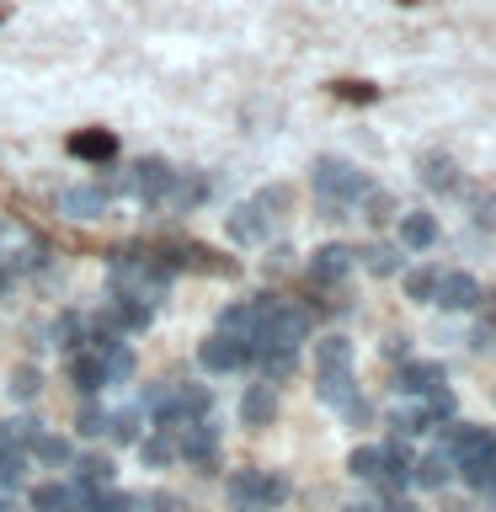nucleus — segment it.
I'll return each instance as SVG.
<instances>
[{"instance_id":"f257e3e1","label":"nucleus","mask_w":496,"mask_h":512,"mask_svg":"<svg viewBox=\"0 0 496 512\" xmlns=\"http://www.w3.org/2000/svg\"><path fill=\"white\" fill-rule=\"evenodd\" d=\"M107 272H112V294H128V299H139V304H155L166 299V288H171V278L176 272L155 256V246H128V251H112V262H107Z\"/></svg>"},{"instance_id":"f03ea898","label":"nucleus","mask_w":496,"mask_h":512,"mask_svg":"<svg viewBox=\"0 0 496 512\" xmlns=\"http://www.w3.org/2000/svg\"><path fill=\"white\" fill-rule=\"evenodd\" d=\"M374 187L358 166H347V160H336V155H320L315 160V198L320 208H326V219H342L352 203H363V192Z\"/></svg>"},{"instance_id":"7ed1b4c3","label":"nucleus","mask_w":496,"mask_h":512,"mask_svg":"<svg viewBox=\"0 0 496 512\" xmlns=\"http://www.w3.org/2000/svg\"><path fill=\"white\" fill-rule=\"evenodd\" d=\"M155 256L166 262L171 272H208V278H235V256H219L198 246V240H166V246H155Z\"/></svg>"},{"instance_id":"20e7f679","label":"nucleus","mask_w":496,"mask_h":512,"mask_svg":"<svg viewBox=\"0 0 496 512\" xmlns=\"http://www.w3.org/2000/svg\"><path fill=\"white\" fill-rule=\"evenodd\" d=\"M230 496L240 507H278V502H288V480L283 475H272V470H235L230 475Z\"/></svg>"},{"instance_id":"39448f33","label":"nucleus","mask_w":496,"mask_h":512,"mask_svg":"<svg viewBox=\"0 0 496 512\" xmlns=\"http://www.w3.org/2000/svg\"><path fill=\"white\" fill-rule=\"evenodd\" d=\"M251 352H256L251 336L214 331V336H208V342L198 347V363L208 368V374H235V368H246V363H251Z\"/></svg>"},{"instance_id":"423d86ee","label":"nucleus","mask_w":496,"mask_h":512,"mask_svg":"<svg viewBox=\"0 0 496 512\" xmlns=\"http://www.w3.org/2000/svg\"><path fill=\"white\" fill-rule=\"evenodd\" d=\"M176 454H182L187 464H198V470H214V459H219V427L208 422V416L182 422V432H176Z\"/></svg>"},{"instance_id":"0eeeda50","label":"nucleus","mask_w":496,"mask_h":512,"mask_svg":"<svg viewBox=\"0 0 496 512\" xmlns=\"http://www.w3.org/2000/svg\"><path fill=\"white\" fill-rule=\"evenodd\" d=\"M166 187H171V166L160 155H144L134 171H128V192L134 198H144L150 208H160V198H166Z\"/></svg>"},{"instance_id":"6e6552de","label":"nucleus","mask_w":496,"mask_h":512,"mask_svg":"<svg viewBox=\"0 0 496 512\" xmlns=\"http://www.w3.org/2000/svg\"><path fill=\"white\" fill-rule=\"evenodd\" d=\"M150 304H139V299H128V294H107V304H102V310H96V320H107V326L112 331H144V326H150Z\"/></svg>"},{"instance_id":"1a4fd4ad","label":"nucleus","mask_w":496,"mask_h":512,"mask_svg":"<svg viewBox=\"0 0 496 512\" xmlns=\"http://www.w3.org/2000/svg\"><path fill=\"white\" fill-rule=\"evenodd\" d=\"M352 246H320L315 256H310V288H336L352 272Z\"/></svg>"},{"instance_id":"9d476101","label":"nucleus","mask_w":496,"mask_h":512,"mask_svg":"<svg viewBox=\"0 0 496 512\" xmlns=\"http://www.w3.org/2000/svg\"><path fill=\"white\" fill-rule=\"evenodd\" d=\"M480 294H486V288H480L470 272H443L438 278V294H432V304H443V310H464L470 315L475 304H480Z\"/></svg>"},{"instance_id":"9b49d317","label":"nucleus","mask_w":496,"mask_h":512,"mask_svg":"<svg viewBox=\"0 0 496 512\" xmlns=\"http://www.w3.org/2000/svg\"><path fill=\"white\" fill-rule=\"evenodd\" d=\"M64 150L75 160H86V166H107V160L118 155V134H107V128H80V134H70Z\"/></svg>"},{"instance_id":"f8f14e48","label":"nucleus","mask_w":496,"mask_h":512,"mask_svg":"<svg viewBox=\"0 0 496 512\" xmlns=\"http://www.w3.org/2000/svg\"><path fill=\"white\" fill-rule=\"evenodd\" d=\"M267 224H272V214L256 198L230 208V240H235V246H256V240H267Z\"/></svg>"},{"instance_id":"ddd939ff","label":"nucleus","mask_w":496,"mask_h":512,"mask_svg":"<svg viewBox=\"0 0 496 512\" xmlns=\"http://www.w3.org/2000/svg\"><path fill=\"white\" fill-rule=\"evenodd\" d=\"M272 416H278V384L262 379V384H251V390L240 395V422L246 427H272Z\"/></svg>"},{"instance_id":"4468645a","label":"nucleus","mask_w":496,"mask_h":512,"mask_svg":"<svg viewBox=\"0 0 496 512\" xmlns=\"http://www.w3.org/2000/svg\"><path fill=\"white\" fill-rule=\"evenodd\" d=\"M70 384H75L80 395H102V390H107L102 352H96V347H80V352H70Z\"/></svg>"},{"instance_id":"2eb2a0df","label":"nucleus","mask_w":496,"mask_h":512,"mask_svg":"<svg viewBox=\"0 0 496 512\" xmlns=\"http://www.w3.org/2000/svg\"><path fill=\"white\" fill-rule=\"evenodd\" d=\"M315 395L326 400V406H336V411H347L352 400H363V395H358V384H352V368H320Z\"/></svg>"},{"instance_id":"dca6fc26","label":"nucleus","mask_w":496,"mask_h":512,"mask_svg":"<svg viewBox=\"0 0 496 512\" xmlns=\"http://www.w3.org/2000/svg\"><path fill=\"white\" fill-rule=\"evenodd\" d=\"M203 198H208V182H203V176L171 171V187H166V198H160V208H171V214H187V208H198Z\"/></svg>"},{"instance_id":"f3484780","label":"nucleus","mask_w":496,"mask_h":512,"mask_svg":"<svg viewBox=\"0 0 496 512\" xmlns=\"http://www.w3.org/2000/svg\"><path fill=\"white\" fill-rule=\"evenodd\" d=\"M416 176H422V187H427V192H459V187H464V182H459V166H454V160H448L443 150L422 155Z\"/></svg>"},{"instance_id":"a211bd4d","label":"nucleus","mask_w":496,"mask_h":512,"mask_svg":"<svg viewBox=\"0 0 496 512\" xmlns=\"http://www.w3.org/2000/svg\"><path fill=\"white\" fill-rule=\"evenodd\" d=\"M59 214H70V219L107 214V192L102 187H70V192H59Z\"/></svg>"},{"instance_id":"6ab92c4d","label":"nucleus","mask_w":496,"mask_h":512,"mask_svg":"<svg viewBox=\"0 0 496 512\" xmlns=\"http://www.w3.org/2000/svg\"><path fill=\"white\" fill-rule=\"evenodd\" d=\"M448 475H454V459H448V454H422V459H411V486H422V491H443Z\"/></svg>"},{"instance_id":"aec40b11","label":"nucleus","mask_w":496,"mask_h":512,"mask_svg":"<svg viewBox=\"0 0 496 512\" xmlns=\"http://www.w3.org/2000/svg\"><path fill=\"white\" fill-rule=\"evenodd\" d=\"M438 384H443V363H406L395 374V390H406L416 400H422L427 390H438Z\"/></svg>"},{"instance_id":"412c9836","label":"nucleus","mask_w":496,"mask_h":512,"mask_svg":"<svg viewBox=\"0 0 496 512\" xmlns=\"http://www.w3.org/2000/svg\"><path fill=\"white\" fill-rule=\"evenodd\" d=\"M75 491H80V502H86V496L91 491H102V486H112V475H118V470H112V459L107 454H86V459H80L75 464Z\"/></svg>"},{"instance_id":"4be33fe9","label":"nucleus","mask_w":496,"mask_h":512,"mask_svg":"<svg viewBox=\"0 0 496 512\" xmlns=\"http://www.w3.org/2000/svg\"><path fill=\"white\" fill-rule=\"evenodd\" d=\"M400 246H411V251L438 246V219H432V214H406V219H400Z\"/></svg>"},{"instance_id":"5701e85b","label":"nucleus","mask_w":496,"mask_h":512,"mask_svg":"<svg viewBox=\"0 0 496 512\" xmlns=\"http://www.w3.org/2000/svg\"><path fill=\"white\" fill-rule=\"evenodd\" d=\"M251 363L262 368L272 384H278V379H288V374L299 368V352H294V347H256V358H251Z\"/></svg>"},{"instance_id":"b1692460","label":"nucleus","mask_w":496,"mask_h":512,"mask_svg":"<svg viewBox=\"0 0 496 512\" xmlns=\"http://www.w3.org/2000/svg\"><path fill=\"white\" fill-rule=\"evenodd\" d=\"M54 342L64 352H80V347H91V326H86V315H75V310H64L54 320Z\"/></svg>"},{"instance_id":"393cba45","label":"nucleus","mask_w":496,"mask_h":512,"mask_svg":"<svg viewBox=\"0 0 496 512\" xmlns=\"http://www.w3.org/2000/svg\"><path fill=\"white\" fill-rule=\"evenodd\" d=\"M32 507H38V512H75V507H80V491H75V486H59V480H48V486L32 491Z\"/></svg>"},{"instance_id":"a878e982","label":"nucleus","mask_w":496,"mask_h":512,"mask_svg":"<svg viewBox=\"0 0 496 512\" xmlns=\"http://www.w3.org/2000/svg\"><path fill=\"white\" fill-rule=\"evenodd\" d=\"M139 459L155 464V470H160V464H171L176 459V427H155L150 438H139Z\"/></svg>"},{"instance_id":"bb28decb","label":"nucleus","mask_w":496,"mask_h":512,"mask_svg":"<svg viewBox=\"0 0 496 512\" xmlns=\"http://www.w3.org/2000/svg\"><path fill=\"white\" fill-rule=\"evenodd\" d=\"M27 459H43V464H70V459H75V448H70V438H54V432H43V427H38V438L27 443Z\"/></svg>"},{"instance_id":"cd10ccee","label":"nucleus","mask_w":496,"mask_h":512,"mask_svg":"<svg viewBox=\"0 0 496 512\" xmlns=\"http://www.w3.org/2000/svg\"><path fill=\"white\" fill-rule=\"evenodd\" d=\"M459 475H464V486H470V491H496V448H491V454L464 459Z\"/></svg>"},{"instance_id":"c85d7f7f","label":"nucleus","mask_w":496,"mask_h":512,"mask_svg":"<svg viewBox=\"0 0 496 512\" xmlns=\"http://www.w3.org/2000/svg\"><path fill=\"white\" fill-rule=\"evenodd\" d=\"M358 256H363V267L374 272V278H395V272H400V251H395V246H384V240L363 246Z\"/></svg>"},{"instance_id":"c756f323","label":"nucleus","mask_w":496,"mask_h":512,"mask_svg":"<svg viewBox=\"0 0 496 512\" xmlns=\"http://www.w3.org/2000/svg\"><path fill=\"white\" fill-rule=\"evenodd\" d=\"M315 363L320 368H352V342H347V336H320V342H315Z\"/></svg>"},{"instance_id":"7c9ffc66","label":"nucleus","mask_w":496,"mask_h":512,"mask_svg":"<svg viewBox=\"0 0 496 512\" xmlns=\"http://www.w3.org/2000/svg\"><path fill=\"white\" fill-rule=\"evenodd\" d=\"M102 352V368H107V384H123L128 374H134V352H128L123 342H107V347H96Z\"/></svg>"},{"instance_id":"2f4dec72","label":"nucleus","mask_w":496,"mask_h":512,"mask_svg":"<svg viewBox=\"0 0 496 512\" xmlns=\"http://www.w3.org/2000/svg\"><path fill=\"white\" fill-rule=\"evenodd\" d=\"M438 278H443L438 267H416V272H406V294H411L416 304H432V294H438Z\"/></svg>"},{"instance_id":"473e14b6","label":"nucleus","mask_w":496,"mask_h":512,"mask_svg":"<svg viewBox=\"0 0 496 512\" xmlns=\"http://www.w3.org/2000/svg\"><path fill=\"white\" fill-rule=\"evenodd\" d=\"M379 464H384V448H374V443H363V448H352V454H347V470L358 480H374Z\"/></svg>"},{"instance_id":"72a5a7b5","label":"nucleus","mask_w":496,"mask_h":512,"mask_svg":"<svg viewBox=\"0 0 496 512\" xmlns=\"http://www.w3.org/2000/svg\"><path fill=\"white\" fill-rule=\"evenodd\" d=\"M331 96L336 102H352V107H368V102H379V86H368V80H336Z\"/></svg>"},{"instance_id":"f704fd0d","label":"nucleus","mask_w":496,"mask_h":512,"mask_svg":"<svg viewBox=\"0 0 496 512\" xmlns=\"http://www.w3.org/2000/svg\"><path fill=\"white\" fill-rule=\"evenodd\" d=\"M86 512H134V496L102 486V491H91V496H86Z\"/></svg>"},{"instance_id":"c9c22d12","label":"nucleus","mask_w":496,"mask_h":512,"mask_svg":"<svg viewBox=\"0 0 496 512\" xmlns=\"http://www.w3.org/2000/svg\"><path fill=\"white\" fill-rule=\"evenodd\" d=\"M139 422H144V411H139V406H128V411H118V416L107 422V432H112L118 443H139Z\"/></svg>"},{"instance_id":"e433bc0d","label":"nucleus","mask_w":496,"mask_h":512,"mask_svg":"<svg viewBox=\"0 0 496 512\" xmlns=\"http://www.w3.org/2000/svg\"><path fill=\"white\" fill-rule=\"evenodd\" d=\"M459 192L470 198V208H475V224H480V230H491V224H496V198H491V192H486V187H459Z\"/></svg>"},{"instance_id":"4c0bfd02","label":"nucleus","mask_w":496,"mask_h":512,"mask_svg":"<svg viewBox=\"0 0 496 512\" xmlns=\"http://www.w3.org/2000/svg\"><path fill=\"white\" fill-rule=\"evenodd\" d=\"M107 422H112V416H107V411H102V406H96V400L86 395V406H80V422H75V427L86 432V438H102Z\"/></svg>"},{"instance_id":"58836bf2","label":"nucleus","mask_w":496,"mask_h":512,"mask_svg":"<svg viewBox=\"0 0 496 512\" xmlns=\"http://www.w3.org/2000/svg\"><path fill=\"white\" fill-rule=\"evenodd\" d=\"M363 203H368V219H374V224L395 214V198H390V192H379V187H368V192H363Z\"/></svg>"},{"instance_id":"ea45409f","label":"nucleus","mask_w":496,"mask_h":512,"mask_svg":"<svg viewBox=\"0 0 496 512\" xmlns=\"http://www.w3.org/2000/svg\"><path fill=\"white\" fill-rule=\"evenodd\" d=\"M38 395V368H16L11 374V400H32Z\"/></svg>"},{"instance_id":"a19ab883","label":"nucleus","mask_w":496,"mask_h":512,"mask_svg":"<svg viewBox=\"0 0 496 512\" xmlns=\"http://www.w3.org/2000/svg\"><path fill=\"white\" fill-rule=\"evenodd\" d=\"M139 507L144 512H192V507H182V496H171V491H150Z\"/></svg>"},{"instance_id":"79ce46f5","label":"nucleus","mask_w":496,"mask_h":512,"mask_svg":"<svg viewBox=\"0 0 496 512\" xmlns=\"http://www.w3.org/2000/svg\"><path fill=\"white\" fill-rule=\"evenodd\" d=\"M288 256H294V251H283V246H278V251L267 256V272H288Z\"/></svg>"},{"instance_id":"37998d69","label":"nucleus","mask_w":496,"mask_h":512,"mask_svg":"<svg viewBox=\"0 0 496 512\" xmlns=\"http://www.w3.org/2000/svg\"><path fill=\"white\" fill-rule=\"evenodd\" d=\"M342 512H384L379 502H352V507H342Z\"/></svg>"},{"instance_id":"c03bdc74","label":"nucleus","mask_w":496,"mask_h":512,"mask_svg":"<svg viewBox=\"0 0 496 512\" xmlns=\"http://www.w3.org/2000/svg\"><path fill=\"white\" fill-rule=\"evenodd\" d=\"M6 448H16V443H11V432H6V427H0V454H6Z\"/></svg>"},{"instance_id":"a18cd8bd","label":"nucleus","mask_w":496,"mask_h":512,"mask_svg":"<svg viewBox=\"0 0 496 512\" xmlns=\"http://www.w3.org/2000/svg\"><path fill=\"white\" fill-rule=\"evenodd\" d=\"M240 512H262V507H240Z\"/></svg>"},{"instance_id":"49530a36","label":"nucleus","mask_w":496,"mask_h":512,"mask_svg":"<svg viewBox=\"0 0 496 512\" xmlns=\"http://www.w3.org/2000/svg\"><path fill=\"white\" fill-rule=\"evenodd\" d=\"M0 22H6V6H0Z\"/></svg>"}]
</instances>
